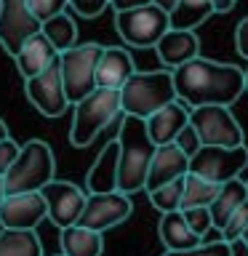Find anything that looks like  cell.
Returning a JSON list of instances; mask_svg holds the SVG:
<instances>
[{
    "label": "cell",
    "mask_w": 248,
    "mask_h": 256,
    "mask_svg": "<svg viewBox=\"0 0 248 256\" xmlns=\"http://www.w3.org/2000/svg\"><path fill=\"white\" fill-rule=\"evenodd\" d=\"M176 99L184 102L187 107H203V104H219L230 107L243 96V70L238 64L214 62L206 56L179 64L171 70Z\"/></svg>",
    "instance_id": "obj_1"
},
{
    "label": "cell",
    "mask_w": 248,
    "mask_h": 256,
    "mask_svg": "<svg viewBox=\"0 0 248 256\" xmlns=\"http://www.w3.org/2000/svg\"><path fill=\"white\" fill-rule=\"evenodd\" d=\"M152 152H155V144L150 142L144 120L123 115L118 134V192L136 195L144 190Z\"/></svg>",
    "instance_id": "obj_2"
},
{
    "label": "cell",
    "mask_w": 248,
    "mask_h": 256,
    "mask_svg": "<svg viewBox=\"0 0 248 256\" xmlns=\"http://www.w3.org/2000/svg\"><path fill=\"white\" fill-rule=\"evenodd\" d=\"M56 158L51 144L43 139H30L27 144H19L14 163L3 174L6 195L16 192H40L51 179H56Z\"/></svg>",
    "instance_id": "obj_3"
},
{
    "label": "cell",
    "mask_w": 248,
    "mask_h": 256,
    "mask_svg": "<svg viewBox=\"0 0 248 256\" xmlns=\"http://www.w3.org/2000/svg\"><path fill=\"white\" fill-rule=\"evenodd\" d=\"M120 99V112L131 118H150L155 110L166 107L168 102L176 99L171 70H152V72H139L134 70L131 78L118 88Z\"/></svg>",
    "instance_id": "obj_4"
},
{
    "label": "cell",
    "mask_w": 248,
    "mask_h": 256,
    "mask_svg": "<svg viewBox=\"0 0 248 256\" xmlns=\"http://www.w3.org/2000/svg\"><path fill=\"white\" fill-rule=\"evenodd\" d=\"M72 107H75L70 128L72 147H88L102 134V128H107L112 118L120 115V99L115 88H94L91 94L75 102Z\"/></svg>",
    "instance_id": "obj_5"
},
{
    "label": "cell",
    "mask_w": 248,
    "mask_h": 256,
    "mask_svg": "<svg viewBox=\"0 0 248 256\" xmlns=\"http://www.w3.org/2000/svg\"><path fill=\"white\" fill-rule=\"evenodd\" d=\"M102 43H75L56 56L64 96H67L70 107L96 88V62L102 56Z\"/></svg>",
    "instance_id": "obj_6"
},
{
    "label": "cell",
    "mask_w": 248,
    "mask_h": 256,
    "mask_svg": "<svg viewBox=\"0 0 248 256\" xmlns=\"http://www.w3.org/2000/svg\"><path fill=\"white\" fill-rule=\"evenodd\" d=\"M190 126L195 128L200 147H238L243 144V128L230 112V107L203 104L190 110Z\"/></svg>",
    "instance_id": "obj_7"
},
{
    "label": "cell",
    "mask_w": 248,
    "mask_h": 256,
    "mask_svg": "<svg viewBox=\"0 0 248 256\" xmlns=\"http://www.w3.org/2000/svg\"><path fill=\"white\" fill-rule=\"evenodd\" d=\"M115 30L120 40L128 46L152 48L168 30V14L160 11L155 3L128 8V11H115Z\"/></svg>",
    "instance_id": "obj_8"
},
{
    "label": "cell",
    "mask_w": 248,
    "mask_h": 256,
    "mask_svg": "<svg viewBox=\"0 0 248 256\" xmlns=\"http://www.w3.org/2000/svg\"><path fill=\"white\" fill-rule=\"evenodd\" d=\"M246 166H248L246 144H238V147H206L203 144L190 158L187 174H195L214 184H224L230 179H238L240 171H246Z\"/></svg>",
    "instance_id": "obj_9"
},
{
    "label": "cell",
    "mask_w": 248,
    "mask_h": 256,
    "mask_svg": "<svg viewBox=\"0 0 248 256\" xmlns=\"http://www.w3.org/2000/svg\"><path fill=\"white\" fill-rule=\"evenodd\" d=\"M134 211L131 195L126 192H86V203L80 211L78 222L80 227L96 230V232H107L118 224H123Z\"/></svg>",
    "instance_id": "obj_10"
},
{
    "label": "cell",
    "mask_w": 248,
    "mask_h": 256,
    "mask_svg": "<svg viewBox=\"0 0 248 256\" xmlns=\"http://www.w3.org/2000/svg\"><path fill=\"white\" fill-rule=\"evenodd\" d=\"M24 94H27V99L32 102V107L40 115L62 118L70 110V102L64 96V86H62V75H59V59H54L38 75L24 78Z\"/></svg>",
    "instance_id": "obj_11"
},
{
    "label": "cell",
    "mask_w": 248,
    "mask_h": 256,
    "mask_svg": "<svg viewBox=\"0 0 248 256\" xmlns=\"http://www.w3.org/2000/svg\"><path fill=\"white\" fill-rule=\"evenodd\" d=\"M35 32H40V22L32 16L27 0H0V46L11 59Z\"/></svg>",
    "instance_id": "obj_12"
},
{
    "label": "cell",
    "mask_w": 248,
    "mask_h": 256,
    "mask_svg": "<svg viewBox=\"0 0 248 256\" xmlns=\"http://www.w3.org/2000/svg\"><path fill=\"white\" fill-rule=\"evenodd\" d=\"M40 195L46 200L48 219H51L59 230L75 224L80 211H83V203H86V190H80L78 184H72V182H59V179L48 182L46 187L40 190Z\"/></svg>",
    "instance_id": "obj_13"
},
{
    "label": "cell",
    "mask_w": 248,
    "mask_h": 256,
    "mask_svg": "<svg viewBox=\"0 0 248 256\" xmlns=\"http://www.w3.org/2000/svg\"><path fill=\"white\" fill-rule=\"evenodd\" d=\"M48 216L46 200L40 192H16L0 203V227L3 230H38Z\"/></svg>",
    "instance_id": "obj_14"
},
{
    "label": "cell",
    "mask_w": 248,
    "mask_h": 256,
    "mask_svg": "<svg viewBox=\"0 0 248 256\" xmlns=\"http://www.w3.org/2000/svg\"><path fill=\"white\" fill-rule=\"evenodd\" d=\"M190 168V158L176 147L174 142L168 144H158L155 152H152V160H150V168H147V179H144V192L160 187L166 182H174V179H182Z\"/></svg>",
    "instance_id": "obj_15"
},
{
    "label": "cell",
    "mask_w": 248,
    "mask_h": 256,
    "mask_svg": "<svg viewBox=\"0 0 248 256\" xmlns=\"http://www.w3.org/2000/svg\"><path fill=\"white\" fill-rule=\"evenodd\" d=\"M155 51H158L160 64H166L168 70L195 59V56H200L198 30H174V27H168L155 43Z\"/></svg>",
    "instance_id": "obj_16"
},
{
    "label": "cell",
    "mask_w": 248,
    "mask_h": 256,
    "mask_svg": "<svg viewBox=\"0 0 248 256\" xmlns=\"http://www.w3.org/2000/svg\"><path fill=\"white\" fill-rule=\"evenodd\" d=\"M190 123V107L179 99L168 102L166 107L155 110L150 118H144V128H147L150 142L155 144H168L176 139V134Z\"/></svg>",
    "instance_id": "obj_17"
},
{
    "label": "cell",
    "mask_w": 248,
    "mask_h": 256,
    "mask_svg": "<svg viewBox=\"0 0 248 256\" xmlns=\"http://www.w3.org/2000/svg\"><path fill=\"white\" fill-rule=\"evenodd\" d=\"M134 56L123 46H104L102 56L96 62V88H118L131 78L134 72Z\"/></svg>",
    "instance_id": "obj_18"
},
{
    "label": "cell",
    "mask_w": 248,
    "mask_h": 256,
    "mask_svg": "<svg viewBox=\"0 0 248 256\" xmlns=\"http://www.w3.org/2000/svg\"><path fill=\"white\" fill-rule=\"evenodd\" d=\"M56 56L59 54L54 51V46L46 40L43 32H35L32 38L24 40V46L16 51L14 62H16V70H19L22 78H32V75H38L40 70H46Z\"/></svg>",
    "instance_id": "obj_19"
},
{
    "label": "cell",
    "mask_w": 248,
    "mask_h": 256,
    "mask_svg": "<svg viewBox=\"0 0 248 256\" xmlns=\"http://www.w3.org/2000/svg\"><path fill=\"white\" fill-rule=\"evenodd\" d=\"M118 190V142L104 144L91 171L86 174V192H115Z\"/></svg>",
    "instance_id": "obj_20"
},
{
    "label": "cell",
    "mask_w": 248,
    "mask_h": 256,
    "mask_svg": "<svg viewBox=\"0 0 248 256\" xmlns=\"http://www.w3.org/2000/svg\"><path fill=\"white\" fill-rule=\"evenodd\" d=\"M59 246L62 256H102L104 254V238L102 232L80 227V224H70V227L59 230Z\"/></svg>",
    "instance_id": "obj_21"
},
{
    "label": "cell",
    "mask_w": 248,
    "mask_h": 256,
    "mask_svg": "<svg viewBox=\"0 0 248 256\" xmlns=\"http://www.w3.org/2000/svg\"><path fill=\"white\" fill-rule=\"evenodd\" d=\"M248 200V190H246V182L238 179H230L219 184V190H216V198L208 203V214H211V224L214 230H222L224 222L232 216V211H235L238 206H243Z\"/></svg>",
    "instance_id": "obj_22"
},
{
    "label": "cell",
    "mask_w": 248,
    "mask_h": 256,
    "mask_svg": "<svg viewBox=\"0 0 248 256\" xmlns=\"http://www.w3.org/2000/svg\"><path fill=\"white\" fill-rule=\"evenodd\" d=\"M158 235H160V243L166 246V251H184V248H192L200 243V238L184 224L182 211H168L160 216Z\"/></svg>",
    "instance_id": "obj_23"
},
{
    "label": "cell",
    "mask_w": 248,
    "mask_h": 256,
    "mask_svg": "<svg viewBox=\"0 0 248 256\" xmlns=\"http://www.w3.org/2000/svg\"><path fill=\"white\" fill-rule=\"evenodd\" d=\"M40 32H43L46 40L54 46L56 54L67 51V48H72L78 43V24H75V16L70 14V8L51 16V19L40 22Z\"/></svg>",
    "instance_id": "obj_24"
},
{
    "label": "cell",
    "mask_w": 248,
    "mask_h": 256,
    "mask_svg": "<svg viewBox=\"0 0 248 256\" xmlns=\"http://www.w3.org/2000/svg\"><path fill=\"white\" fill-rule=\"evenodd\" d=\"M214 16L211 0H176L174 11L168 14V27L174 30H198Z\"/></svg>",
    "instance_id": "obj_25"
},
{
    "label": "cell",
    "mask_w": 248,
    "mask_h": 256,
    "mask_svg": "<svg viewBox=\"0 0 248 256\" xmlns=\"http://www.w3.org/2000/svg\"><path fill=\"white\" fill-rule=\"evenodd\" d=\"M0 256H46L35 230H0Z\"/></svg>",
    "instance_id": "obj_26"
},
{
    "label": "cell",
    "mask_w": 248,
    "mask_h": 256,
    "mask_svg": "<svg viewBox=\"0 0 248 256\" xmlns=\"http://www.w3.org/2000/svg\"><path fill=\"white\" fill-rule=\"evenodd\" d=\"M219 184L200 179L195 174H184V190H182V206L179 208H195V206H208L216 198Z\"/></svg>",
    "instance_id": "obj_27"
},
{
    "label": "cell",
    "mask_w": 248,
    "mask_h": 256,
    "mask_svg": "<svg viewBox=\"0 0 248 256\" xmlns=\"http://www.w3.org/2000/svg\"><path fill=\"white\" fill-rule=\"evenodd\" d=\"M182 190H184V176H182V179L160 184V187H155V190H150L147 198H150V203L155 206L160 214L179 211V206H182Z\"/></svg>",
    "instance_id": "obj_28"
},
{
    "label": "cell",
    "mask_w": 248,
    "mask_h": 256,
    "mask_svg": "<svg viewBox=\"0 0 248 256\" xmlns=\"http://www.w3.org/2000/svg\"><path fill=\"white\" fill-rule=\"evenodd\" d=\"M163 256H230V243L222 238L200 240V243L192 246V248H184V251H166Z\"/></svg>",
    "instance_id": "obj_29"
},
{
    "label": "cell",
    "mask_w": 248,
    "mask_h": 256,
    "mask_svg": "<svg viewBox=\"0 0 248 256\" xmlns=\"http://www.w3.org/2000/svg\"><path fill=\"white\" fill-rule=\"evenodd\" d=\"M182 216H184V224L195 232V235L203 240V235L214 230L211 224V214H208V206H195V208H179Z\"/></svg>",
    "instance_id": "obj_30"
},
{
    "label": "cell",
    "mask_w": 248,
    "mask_h": 256,
    "mask_svg": "<svg viewBox=\"0 0 248 256\" xmlns=\"http://www.w3.org/2000/svg\"><path fill=\"white\" fill-rule=\"evenodd\" d=\"M248 230V200L243 206H238L235 211H232V216L227 222H224V227L219 230L222 240H227V243H232V240H238L243 232Z\"/></svg>",
    "instance_id": "obj_31"
},
{
    "label": "cell",
    "mask_w": 248,
    "mask_h": 256,
    "mask_svg": "<svg viewBox=\"0 0 248 256\" xmlns=\"http://www.w3.org/2000/svg\"><path fill=\"white\" fill-rule=\"evenodd\" d=\"M27 6L38 22H46L56 14L67 11V0H27Z\"/></svg>",
    "instance_id": "obj_32"
},
{
    "label": "cell",
    "mask_w": 248,
    "mask_h": 256,
    "mask_svg": "<svg viewBox=\"0 0 248 256\" xmlns=\"http://www.w3.org/2000/svg\"><path fill=\"white\" fill-rule=\"evenodd\" d=\"M110 0H67V8L72 14L83 16V19H96L107 11Z\"/></svg>",
    "instance_id": "obj_33"
},
{
    "label": "cell",
    "mask_w": 248,
    "mask_h": 256,
    "mask_svg": "<svg viewBox=\"0 0 248 256\" xmlns=\"http://www.w3.org/2000/svg\"><path fill=\"white\" fill-rule=\"evenodd\" d=\"M174 144H176V147H179V150H182V152H184V155H187V158H192V155H195V152L200 150V139H198L195 128H192L190 123L184 126L179 134H176Z\"/></svg>",
    "instance_id": "obj_34"
},
{
    "label": "cell",
    "mask_w": 248,
    "mask_h": 256,
    "mask_svg": "<svg viewBox=\"0 0 248 256\" xmlns=\"http://www.w3.org/2000/svg\"><path fill=\"white\" fill-rule=\"evenodd\" d=\"M16 152H19V142H14L11 136H6V139L0 142V179H3V174L8 171V166L14 163Z\"/></svg>",
    "instance_id": "obj_35"
},
{
    "label": "cell",
    "mask_w": 248,
    "mask_h": 256,
    "mask_svg": "<svg viewBox=\"0 0 248 256\" xmlns=\"http://www.w3.org/2000/svg\"><path fill=\"white\" fill-rule=\"evenodd\" d=\"M235 51L248 59V16L235 27Z\"/></svg>",
    "instance_id": "obj_36"
},
{
    "label": "cell",
    "mask_w": 248,
    "mask_h": 256,
    "mask_svg": "<svg viewBox=\"0 0 248 256\" xmlns=\"http://www.w3.org/2000/svg\"><path fill=\"white\" fill-rule=\"evenodd\" d=\"M147 3H152V0H110L112 11H128V8H139Z\"/></svg>",
    "instance_id": "obj_37"
},
{
    "label": "cell",
    "mask_w": 248,
    "mask_h": 256,
    "mask_svg": "<svg viewBox=\"0 0 248 256\" xmlns=\"http://www.w3.org/2000/svg\"><path fill=\"white\" fill-rule=\"evenodd\" d=\"M230 256H248V246L240 238L232 240V243H230Z\"/></svg>",
    "instance_id": "obj_38"
},
{
    "label": "cell",
    "mask_w": 248,
    "mask_h": 256,
    "mask_svg": "<svg viewBox=\"0 0 248 256\" xmlns=\"http://www.w3.org/2000/svg\"><path fill=\"white\" fill-rule=\"evenodd\" d=\"M152 3H155L160 11H166V14H171L174 11V6H176V0H152Z\"/></svg>",
    "instance_id": "obj_39"
},
{
    "label": "cell",
    "mask_w": 248,
    "mask_h": 256,
    "mask_svg": "<svg viewBox=\"0 0 248 256\" xmlns=\"http://www.w3.org/2000/svg\"><path fill=\"white\" fill-rule=\"evenodd\" d=\"M6 136H8V126H6V120H3V118H0V142H3V139H6Z\"/></svg>",
    "instance_id": "obj_40"
},
{
    "label": "cell",
    "mask_w": 248,
    "mask_h": 256,
    "mask_svg": "<svg viewBox=\"0 0 248 256\" xmlns=\"http://www.w3.org/2000/svg\"><path fill=\"white\" fill-rule=\"evenodd\" d=\"M243 86H246V91H248V67L243 70Z\"/></svg>",
    "instance_id": "obj_41"
},
{
    "label": "cell",
    "mask_w": 248,
    "mask_h": 256,
    "mask_svg": "<svg viewBox=\"0 0 248 256\" xmlns=\"http://www.w3.org/2000/svg\"><path fill=\"white\" fill-rule=\"evenodd\" d=\"M3 198H6V187H3V179H0V203H3Z\"/></svg>",
    "instance_id": "obj_42"
},
{
    "label": "cell",
    "mask_w": 248,
    "mask_h": 256,
    "mask_svg": "<svg viewBox=\"0 0 248 256\" xmlns=\"http://www.w3.org/2000/svg\"><path fill=\"white\" fill-rule=\"evenodd\" d=\"M240 240H243V243H246V246H248V230H246V232H243V235H240Z\"/></svg>",
    "instance_id": "obj_43"
},
{
    "label": "cell",
    "mask_w": 248,
    "mask_h": 256,
    "mask_svg": "<svg viewBox=\"0 0 248 256\" xmlns=\"http://www.w3.org/2000/svg\"><path fill=\"white\" fill-rule=\"evenodd\" d=\"M246 190H248V182H246Z\"/></svg>",
    "instance_id": "obj_44"
},
{
    "label": "cell",
    "mask_w": 248,
    "mask_h": 256,
    "mask_svg": "<svg viewBox=\"0 0 248 256\" xmlns=\"http://www.w3.org/2000/svg\"><path fill=\"white\" fill-rule=\"evenodd\" d=\"M59 256H62V254H59Z\"/></svg>",
    "instance_id": "obj_45"
}]
</instances>
